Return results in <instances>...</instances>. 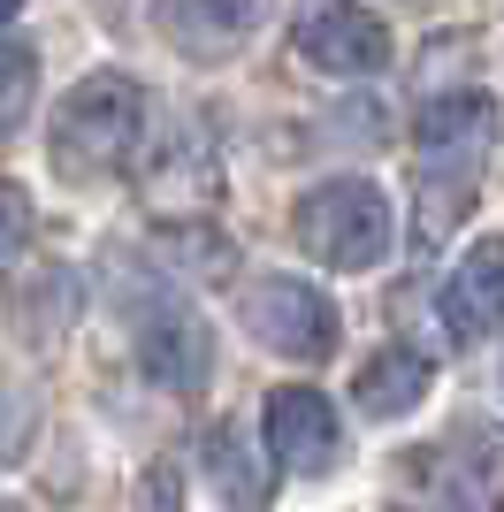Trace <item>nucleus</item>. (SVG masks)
<instances>
[{"label":"nucleus","instance_id":"obj_1","mask_svg":"<svg viewBox=\"0 0 504 512\" xmlns=\"http://www.w3.org/2000/svg\"><path fill=\"white\" fill-rule=\"evenodd\" d=\"M497 146V107L482 92H451L413 115V169H420V245H443L459 207L482 184V161Z\"/></svg>","mask_w":504,"mask_h":512},{"label":"nucleus","instance_id":"obj_2","mask_svg":"<svg viewBox=\"0 0 504 512\" xmlns=\"http://www.w3.org/2000/svg\"><path fill=\"white\" fill-rule=\"evenodd\" d=\"M138 130H146V92L130 69H92L84 85L62 92L54 107V169L69 184H100V176H123L130 153H138Z\"/></svg>","mask_w":504,"mask_h":512},{"label":"nucleus","instance_id":"obj_3","mask_svg":"<svg viewBox=\"0 0 504 512\" xmlns=\"http://www.w3.org/2000/svg\"><path fill=\"white\" fill-rule=\"evenodd\" d=\"M298 245H306L321 268L359 276V268H375V260L390 253V199H382L367 176H329V184H314L306 207H298Z\"/></svg>","mask_w":504,"mask_h":512},{"label":"nucleus","instance_id":"obj_4","mask_svg":"<svg viewBox=\"0 0 504 512\" xmlns=\"http://www.w3.org/2000/svg\"><path fill=\"white\" fill-rule=\"evenodd\" d=\"M130 344H138V367H146L161 390H176V398H191L214 367L207 321L191 314L176 291H146V299L130 306Z\"/></svg>","mask_w":504,"mask_h":512},{"label":"nucleus","instance_id":"obj_5","mask_svg":"<svg viewBox=\"0 0 504 512\" xmlns=\"http://www.w3.org/2000/svg\"><path fill=\"white\" fill-rule=\"evenodd\" d=\"M237 321H245L268 352H283V360H329V352H336V314H329V299H321L314 283H298V276H260V283H245Z\"/></svg>","mask_w":504,"mask_h":512},{"label":"nucleus","instance_id":"obj_6","mask_svg":"<svg viewBox=\"0 0 504 512\" xmlns=\"http://www.w3.org/2000/svg\"><path fill=\"white\" fill-rule=\"evenodd\" d=\"M298 54L329 77H375L390 62V31H382L375 8L359 0H298V23H291Z\"/></svg>","mask_w":504,"mask_h":512},{"label":"nucleus","instance_id":"obj_7","mask_svg":"<svg viewBox=\"0 0 504 512\" xmlns=\"http://www.w3.org/2000/svg\"><path fill=\"white\" fill-rule=\"evenodd\" d=\"M336 451H344V428L336 406L321 390H275L268 398V459L283 474H329Z\"/></svg>","mask_w":504,"mask_h":512},{"label":"nucleus","instance_id":"obj_8","mask_svg":"<svg viewBox=\"0 0 504 512\" xmlns=\"http://www.w3.org/2000/svg\"><path fill=\"white\" fill-rule=\"evenodd\" d=\"M214 199H222V153L207 146V130H199V123H184L161 146L153 176H146V207L184 222V214H207Z\"/></svg>","mask_w":504,"mask_h":512},{"label":"nucleus","instance_id":"obj_9","mask_svg":"<svg viewBox=\"0 0 504 512\" xmlns=\"http://www.w3.org/2000/svg\"><path fill=\"white\" fill-rule=\"evenodd\" d=\"M436 314H443V329L459 344H474V337H489L504 321V237H482V245H466V260L443 276V291H436Z\"/></svg>","mask_w":504,"mask_h":512},{"label":"nucleus","instance_id":"obj_10","mask_svg":"<svg viewBox=\"0 0 504 512\" xmlns=\"http://www.w3.org/2000/svg\"><path fill=\"white\" fill-rule=\"evenodd\" d=\"M153 23L184 62H230L260 23V0H161Z\"/></svg>","mask_w":504,"mask_h":512},{"label":"nucleus","instance_id":"obj_11","mask_svg":"<svg viewBox=\"0 0 504 512\" xmlns=\"http://www.w3.org/2000/svg\"><path fill=\"white\" fill-rule=\"evenodd\" d=\"M428 352H413V344H390V352H375V360L359 367V383H352V398H359V413L367 421H398V413H413L420 398H428Z\"/></svg>","mask_w":504,"mask_h":512},{"label":"nucleus","instance_id":"obj_12","mask_svg":"<svg viewBox=\"0 0 504 512\" xmlns=\"http://www.w3.org/2000/svg\"><path fill=\"white\" fill-rule=\"evenodd\" d=\"M39 100V54L16 39H0V130H16Z\"/></svg>","mask_w":504,"mask_h":512},{"label":"nucleus","instance_id":"obj_13","mask_svg":"<svg viewBox=\"0 0 504 512\" xmlns=\"http://www.w3.org/2000/svg\"><path fill=\"white\" fill-rule=\"evenodd\" d=\"M207 474H214V490L237 497V505H252V497L268 490L260 474H245V436H237V428H214L207 436Z\"/></svg>","mask_w":504,"mask_h":512},{"label":"nucleus","instance_id":"obj_14","mask_svg":"<svg viewBox=\"0 0 504 512\" xmlns=\"http://www.w3.org/2000/svg\"><path fill=\"white\" fill-rule=\"evenodd\" d=\"M31 428H39V413H31V398L0 383V459H16V451L31 444Z\"/></svg>","mask_w":504,"mask_h":512},{"label":"nucleus","instance_id":"obj_15","mask_svg":"<svg viewBox=\"0 0 504 512\" xmlns=\"http://www.w3.org/2000/svg\"><path fill=\"white\" fill-rule=\"evenodd\" d=\"M23 237H31V199H23V184H8V176H0V268L16 260Z\"/></svg>","mask_w":504,"mask_h":512},{"label":"nucleus","instance_id":"obj_16","mask_svg":"<svg viewBox=\"0 0 504 512\" xmlns=\"http://www.w3.org/2000/svg\"><path fill=\"white\" fill-rule=\"evenodd\" d=\"M0 23H16V0H0Z\"/></svg>","mask_w":504,"mask_h":512}]
</instances>
